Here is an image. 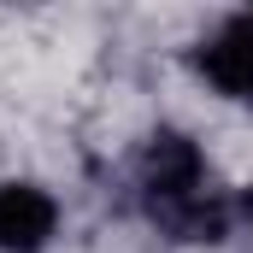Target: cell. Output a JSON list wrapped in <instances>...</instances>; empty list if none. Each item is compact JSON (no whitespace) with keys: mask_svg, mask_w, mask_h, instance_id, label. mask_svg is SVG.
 Masks as SVG:
<instances>
[{"mask_svg":"<svg viewBox=\"0 0 253 253\" xmlns=\"http://www.w3.org/2000/svg\"><path fill=\"white\" fill-rule=\"evenodd\" d=\"M53 224V194H42L36 183H0V253H42Z\"/></svg>","mask_w":253,"mask_h":253,"instance_id":"1","label":"cell"},{"mask_svg":"<svg viewBox=\"0 0 253 253\" xmlns=\"http://www.w3.org/2000/svg\"><path fill=\"white\" fill-rule=\"evenodd\" d=\"M200 77L230 94V100H253V12L230 18L206 47H200Z\"/></svg>","mask_w":253,"mask_h":253,"instance_id":"2","label":"cell"},{"mask_svg":"<svg viewBox=\"0 0 253 253\" xmlns=\"http://www.w3.org/2000/svg\"><path fill=\"white\" fill-rule=\"evenodd\" d=\"M242 212H248V224H253V189H248V200H242Z\"/></svg>","mask_w":253,"mask_h":253,"instance_id":"3","label":"cell"}]
</instances>
